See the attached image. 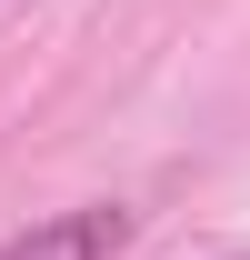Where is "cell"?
<instances>
[{
	"label": "cell",
	"mask_w": 250,
	"mask_h": 260,
	"mask_svg": "<svg viewBox=\"0 0 250 260\" xmlns=\"http://www.w3.org/2000/svg\"><path fill=\"white\" fill-rule=\"evenodd\" d=\"M220 260H250V250H220Z\"/></svg>",
	"instance_id": "7a4b0ae2"
},
{
	"label": "cell",
	"mask_w": 250,
	"mask_h": 260,
	"mask_svg": "<svg viewBox=\"0 0 250 260\" xmlns=\"http://www.w3.org/2000/svg\"><path fill=\"white\" fill-rule=\"evenodd\" d=\"M120 250H130V210L120 200H80V210H60V220L0 240V260H120Z\"/></svg>",
	"instance_id": "6da1fadb"
}]
</instances>
